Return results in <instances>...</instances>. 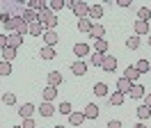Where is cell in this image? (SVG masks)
<instances>
[{
	"instance_id": "obj_1",
	"label": "cell",
	"mask_w": 151,
	"mask_h": 128,
	"mask_svg": "<svg viewBox=\"0 0 151 128\" xmlns=\"http://www.w3.org/2000/svg\"><path fill=\"white\" fill-rule=\"evenodd\" d=\"M71 12H73L78 18H85L87 12H89V5H87V2H80V0H73V9H71Z\"/></svg>"
},
{
	"instance_id": "obj_2",
	"label": "cell",
	"mask_w": 151,
	"mask_h": 128,
	"mask_svg": "<svg viewBox=\"0 0 151 128\" xmlns=\"http://www.w3.org/2000/svg\"><path fill=\"white\" fill-rule=\"evenodd\" d=\"M89 53H92V48H89V44H85V41H80V44L73 46V55L76 57H87Z\"/></svg>"
},
{
	"instance_id": "obj_3",
	"label": "cell",
	"mask_w": 151,
	"mask_h": 128,
	"mask_svg": "<svg viewBox=\"0 0 151 128\" xmlns=\"http://www.w3.org/2000/svg\"><path fill=\"white\" fill-rule=\"evenodd\" d=\"M101 16H103V7H101V5H89L87 18H89V21H99Z\"/></svg>"
},
{
	"instance_id": "obj_4",
	"label": "cell",
	"mask_w": 151,
	"mask_h": 128,
	"mask_svg": "<svg viewBox=\"0 0 151 128\" xmlns=\"http://www.w3.org/2000/svg\"><path fill=\"white\" fill-rule=\"evenodd\" d=\"M103 35H105V27L101 25V23H94L92 25V30H89V39H103Z\"/></svg>"
},
{
	"instance_id": "obj_5",
	"label": "cell",
	"mask_w": 151,
	"mask_h": 128,
	"mask_svg": "<svg viewBox=\"0 0 151 128\" xmlns=\"http://www.w3.org/2000/svg\"><path fill=\"white\" fill-rule=\"evenodd\" d=\"M55 112H57V110H55L53 103H46V101H44V103L39 105V114H41V117H53Z\"/></svg>"
},
{
	"instance_id": "obj_6",
	"label": "cell",
	"mask_w": 151,
	"mask_h": 128,
	"mask_svg": "<svg viewBox=\"0 0 151 128\" xmlns=\"http://www.w3.org/2000/svg\"><path fill=\"white\" fill-rule=\"evenodd\" d=\"M101 69H103V71H108V73H112L114 69H117V60H114V57H110V55H105Z\"/></svg>"
},
{
	"instance_id": "obj_7",
	"label": "cell",
	"mask_w": 151,
	"mask_h": 128,
	"mask_svg": "<svg viewBox=\"0 0 151 128\" xmlns=\"http://www.w3.org/2000/svg\"><path fill=\"white\" fill-rule=\"evenodd\" d=\"M71 71H73V76H85L87 73V64L83 62V60H76V62L71 64Z\"/></svg>"
},
{
	"instance_id": "obj_8",
	"label": "cell",
	"mask_w": 151,
	"mask_h": 128,
	"mask_svg": "<svg viewBox=\"0 0 151 128\" xmlns=\"http://www.w3.org/2000/svg\"><path fill=\"white\" fill-rule=\"evenodd\" d=\"M21 44H23V37H21L19 32H9V35H7V46H12V48H19Z\"/></svg>"
},
{
	"instance_id": "obj_9",
	"label": "cell",
	"mask_w": 151,
	"mask_h": 128,
	"mask_svg": "<svg viewBox=\"0 0 151 128\" xmlns=\"http://www.w3.org/2000/svg\"><path fill=\"white\" fill-rule=\"evenodd\" d=\"M99 105H94V103H89V105H85V110H83V114H85V119H96L99 117Z\"/></svg>"
},
{
	"instance_id": "obj_10",
	"label": "cell",
	"mask_w": 151,
	"mask_h": 128,
	"mask_svg": "<svg viewBox=\"0 0 151 128\" xmlns=\"http://www.w3.org/2000/svg\"><path fill=\"white\" fill-rule=\"evenodd\" d=\"M44 32H46V27L41 25V23H30V30H28V35H32V37H44Z\"/></svg>"
},
{
	"instance_id": "obj_11",
	"label": "cell",
	"mask_w": 151,
	"mask_h": 128,
	"mask_svg": "<svg viewBox=\"0 0 151 128\" xmlns=\"http://www.w3.org/2000/svg\"><path fill=\"white\" fill-rule=\"evenodd\" d=\"M44 44L55 48V44H57V32L55 30H46V32H44Z\"/></svg>"
},
{
	"instance_id": "obj_12",
	"label": "cell",
	"mask_w": 151,
	"mask_h": 128,
	"mask_svg": "<svg viewBox=\"0 0 151 128\" xmlns=\"http://www.w3.org/2000/svg\"><path fill=\"white\" fill-rule=\"evenodd\" d=\"M131 87H133V82H131V80H126L124 76L117 80V91H122V94H128V91H131Z\"/></svg>"
},
{
	"instance_id": "obj_13",
	"label": "cell",
	"mask_w": 151,
	"mask_h": 128,
	"mask_svg": "<svg viewBox=\"0 0 151 128\" xmlns=\"http://www.w3.org/2000/svg\"><path fill=\"white\" fill-rule=\"evenodd\" d=\"M124 78H126V80H131L133 85H135V80L140 78V71H137L135 66H126V71H124Z\"/></svg>"
},
{
	"instance_id": "obj_14",
	"label": "cell",
	"mask_w": 151,
	"mask_h": 128,
	"mask_svg": "<svg viewBox=\"0 0 151 128\" xmlns=\"http://www.w3.org/2000/svg\"><path fill=\"white\" fill-rule=\"evenodd\" d=\"M48 85H50V87H60V85H62V73L60 71H50L48 73Z\"/></svg>"
},
{
	"instance_id": "obj_15",
	"label": "cell",
	"mask_w": 151,
	"mask_h": 128,
	"mask_svg": "<svg viewBox=\"0 0 151 128\" xmlns=\"http://www.w3.org/2000/svg\"><path fill=\"white\" fill-rule=\"evenodd\" d=\"M19 114H21L23 119H30L32 114H35V105H32V103H23V105H21V110H19Z\"/></svg>"
},
{
	"instance_id": "obj_16",
	"label": "cell",
	"mask_w": 151,
	"mask_h": 128,
	"mask_svg": "<svg viewBox=\"0 0 151 128\" xmlns=\"http://www.w3.org/2000/svg\"><path fill=\"white\" fill-rule=\"evenodd\" d=\"M41 96H44V101H46V103H50V101L57 96V87H50V85H48V87H44Z\"/></svg>"
},
{
	"instance_id": "obj_17",
	"label": "cell",
	"mask_w": 151,
	"mask_h": 128,
	"mask_svg": "<svg viewBox=\"0 0 151 128\" xmlns=\"http://www.w3.org/2000/svg\"><path fill=\"white\" fill-rule=\"evenodd\" d=\"M92 25H94V21H89V18H78V30L80 32H87L89 35V30H92Z\"/></svg>"
},
{
	"instance_id": "obj_18",
	"label": "cell",
	"mask_w": 151,
	"mask_h": 128,
	"mask_svg": "<svg viewBox=\"0 0 151 128\" xmlns=\"http://www.w3.org/2000/svg\"><path fill=\"white\" fill-rule=\"evenodd\" d=\"M21 18H23V21H25V23H37V12H32V9H23V14H21Z\"/></svg>"
},
{
	"instance_id": "obj_19",
	"label": "cell",
	"mask_w": 151,
	"mask_h": 128,
	"mask_svg": "<svg viewBox=\"0 0 151 128\" xmlns=\"http://www.w3.org/2000/svg\"><path fill=\"white\" fill-rule=\"evenodd\" d=\"M39 55H41L44 60H55V57H57V53H55V48H53V46H44V48L39 50Z\"/></svg>"
},
{
	"instance_id": "obj_20",
	"label": "cell",
	"mask_w": 151,
	"mask_h": 128,
	"mask_svg": "<svg viewBox=\"0 0 151 128\" xmlns=\"http://www.w3.org/2000/svg\"><path fill=\"white\" fill-rule=\"evenodd\" d=\"M48 5L44 2V0H28V9H32V12H41V9H46Z\"/></svg>"
},
{
	"instance_id": "obj_21",
	"label": "cell",
	"mask_w": 151,
	"mask_h": 128,
	"mask_svg": "<svg viewBox=\"0 0 151 128\" xmlns=\"http://www.w3.org/2000/svg\"><path fill=\"white\" fill-rule=\"evenodd\" d=\"M83 121H85V114H83V112H71V114H69V124H71V126H80Z\"/></svg>"
},
{
	"instance_id": "obj_22",
	"label": "cell",
	"mask_w": 151,
	"mask_h": 128,
	"mask_svg": "<svg viewBox=\"0 0 151 128\" xmlns=\"http://www.w3.org/2000/svg\"><path fill=\"white\" fill-rule=\"evenodd\" d=\"M128 94H131V99H144V94H147V91H144L142 85H133Z\"/></svg>"
},
{
	"instance_id": "obj_23",
	"label": "cell",
	"mask_w": 151,
	"mask_h": 128,
	"mask_svg": "<svg viewBox=\"0 0 151 128\" xmlns=\"http://www.w3.org/2000/svg\"><path fill=\"white\" fill-rule=\"evenodd\" d=\"M105 50H108V41H105V39H96L94 41V53L105 55Z\"/></svg>"
},
{
	"instance_id": "obj_24",
	"label": "cell",
	"mask_w": 151,
	"mask_h": 128,
	"mask_svg": "<svg viewBox=\"0 0 151 128\" xmlns=\"http://www.w3.org/2000/svg\"><path fill=\"white\" fill-rule=\"evenodd\" d=\"M135 35H149V23H144V21H135Z\"/></svg>"
},
{
	"instance_id": "obj_25",
	"label": "cell",
	"mask_w": 151,
	"mask_h": 128,
	"mask_svg": "<svg viewBox=\"0 0 151 128\" xmlns=\"http://www.w3.org/2000/svg\"><path fill=\"white\" fill-rule=\"evenodd\" d=\"M21 21H23V18H21V16H14V18H9V21L5 23V27H7L9 32H16V27L21 25Z\"/></svg>"
},
{
	"instance_id": "obj_26",
	"label": "cell",
	"mask_w": 151,
	"mask_h": 128,
	"mask_svg": "<svg viewBox=\"0 0 151 128\" xmlns=\"http://www.w3.org/2000/svg\"><path fill=\"white\" fill-rule=\"evenodd\" d=\"M124 99H126V94H122V91H114V94H110V105H122Z\"/></svg>"
},
{
	"instance_id": "obj_27",
	"label": "cell",
	"mask_w": 151,
	"mask_h": 128,
	"mask_svg": "<svg viewBox=\"0 0 151 128\" xmlns=\"http://www.w3.org/2000/svg\"><path fill=\"white\" fill-rule=\"evenodd\" d=\"M2 57H5L7 62H12V60L16 57V48H12V46H5V48H2Z\"/></svg>"
},
{
	"instance_id": "obj_28",
	"label": "cell",
	"mask_w": 151,
	"mask_h": 128,
	"mask_svg": "<svg viewBox=\"0 0 151 128\" xmlns=\"http://www.w3.org/2000/svg\"><path fill=\"white\" fill-rule=\"evenodd\" d=\"M126 46H128L131 50H137V48H140V37H137V35L128 37V39H126Z\"/></svg>"
},
{
	"instance_id": "obj_29",
	"label": "cell",
	"mask_w": 151,
	"mask_h": 128,
	"mask_svg": "<svg viewBox=\"0 0 151 128\" xmlns=\"http://www.w3.org/2000/svg\"><path fill=\"white\" fill-rule=\"evenodd\" d=\"M94 94L96 96H108V85H105V82H96L94 85Z\"/></svg>"
},
{
	"instance_id": "obj_30",
	"label": "cell",
	"mask_w": 151,
	"mask_h": 128,
	"mask_svg": "<svg viewBox=\"0 0 151 128\" xmlns=\"http://www.w3.org/2000/svg\"><path fill=\"white\" fill-rule=\"evenodd\" d=\"M149 60H144V57H142V60H140V62H137V64H135V69H137V71H140V76H142V73H149Z\"/></svg>"
},
{
	"instance_id": "obj_31",
	"label": "cell",
	"mask_w": 151,
	"mask_h": 128,
	"mask_svg": "<svg viewBox=\"0 0 151 128\" xmlns=\"http://www.w3.org/2000/svg\"><path fill=\"white\" fill-rule=\"evenodd\" d=\"M137 18H140V21H144V23H149V18H151L149 7H140V9H137Z\"/></svg>"
},
{
	"instance_id": "obj_32",
	"label": "cell",
	"mask_w": 151,
	"mask_h": 128,
	"mask_svg": "<svg viewBox=\"0 0 151 128\" xmlns=\"http://www.w3.org/2000/svg\"><path fill=\"white\" fill-rule=\"evenodd\" d=\"M135 112H137V117H140L142 121H144V119H149V117H151V108H147V105H140V108L135 110Z\"/></svg>"
},
{
	"instance_id": "obj_33",
	"label": "cell",
	"mask_w": 151,
	"mask_h": 128,
	"mask_svg": "<svg viewBox=\"0 0 151 128\" xmlns=\"http://www.w3.org/2000/svg\"><path fill=\"white\" fill-rule=\"evenodd\" d=\"M48 9L55 14V12H60V9H64V0H50L48 2Z\"/></svg>"
},
{
	"instance_id": "obj_34",
	"label": "cell",
	"mask_w": 151,
	"mask_h": 128,
	"mask_svg": "<svg viewBox=\"0 0 151 128\" xmlns=\"http://www.w3.org/2000/svg\"><path fill=\"white\" fill-rule=\"evenodd\" d=\"M60 114H66V117H69V114H71V112H73V108H71V103H69V101H64V103H60Z\"/></svg>"
},
{
	"instance_id": "obj_35",
	"label": "cell",
	"mask_w": 151,
	"mask_h": 128,
	"mask_svg": "<svg viewBox=\"0 0 151 128\" xmlns=\"http://www.w3.org/2000/svg\"><path fill=\"white\" fill-rule=\"evenodd\" d=\"M9 73H12V62L2 60L0 62V76H9Z\"/></svg>"
},
{
	"instance_id": "obj_36",
	"label": "cell",
	"mask_w": 151,
	"mask_h": 128,
	"mask_svg": "<svg viewBox=\"0 0 151 128\" xmlns=\"http://www.w3.org/2000/svg\"><path fill=\"white\" fill-rule=\"evenodd\" d=\"M103 57H105V55H99V53H94L92 57H89V62L94 64V66H101V64H103Z\"/></svg>"
},
{
	"instance_id": "obj_37",
	"label": "cell",
	"mask_w": 151,
	"mask_h": 128,
	"mask_svg": "<svg viewBox=\"0 0 151 128\" xmlns=\"http://www.w3.org/2000/svg\"><path fill=\"white\" fill-rule=\"evenodd\" d=\"M2 103H5V105H14V103H16V96H14V94H2Z\"/></svg>"
},
{
	"instance_id": "obj_38",
	"label": "cell",
	"mask_w": 151,
	"mask_h": 128,
	"mask_svg": "<svg viewBox=\"0 0 151 128\" xmlns=\"http://www.w3.org/2000/svg\"><path fill=\"white\" fill-rule=\"evenodd\" d=\"M23 128H35V119L30 117V119H23V124H21Z\"/></svg>"
},
{
	"instance_id": "obj_39",
	"label": "cell",
	"mask_w": 151,
	"mask_h": 128,
	"mask_svg": "<svg viewBox=\"0 0 151 128\" xmlns=\"http://www.w3.org/2000/svg\"><path fill=\"white\" fill-rule=\"evenodd\" d=\"M108 128H122V121H119V119H110V121H108Z\"/></svg>"
},
{
	"instance_id": "obj_40",
	"label": "cell",
	"mask_w": 151,
	"mask_h": 128,
	"mask_svg": "<svg viewBox=\"0 0 151 128\" xmlns=\"http://www.w3.org/2000/svg\"><path fill=\"white\" fill-rule=\"evenodd\" d=\"M7 46V35H0V50Z\"/></svg>"
},
{
	"instance_id": "obj_41",
	"label": "cell",
	"mask_w": 151,
	"mask_h": 128,
	"mask_svg": "<svg viewBox=\"0 0 151 128\" xmlns=\"http://www.w3.org/2000/svg\"><path fill=\"white\" fill-rule=\"evenodd\" d=\"M119 7H131V0H117Z\"/></svg>"
},
{
	"instance_id": "obj_42",
	"label": "cell",
	"mask_w": 151,
	"mask_h": 128,
	"mask_svg": "<svg viewBox=\"0 0 151 128\" xmlns=\"http://www.w3.org/2000/svg\"><path fill=\"white\" fill-rule=\"evenodd\" d=\"M144 105H147V108H151V94H144Z\"/></svg>"
},
{
	"instance_id": "obj_43",
	"label": "cell",
	"mask_w": 151,
	"mask_h": 128,
	"mask_svg": "<svg viewBox=\"0 0 151 128\" xmlns=\"http://www.w3.org/2000/svg\"><path fill=\"white\" fill-rule=\"evenodd\" d=\"M135 128H147V126H144V124H137V126H135Z\"/></svg>"
},
{
	"instance_id": "obj_44",
	"label": "cell",
	"mask_w": 151,
	"mask_h": 128,
	"mask_svg": "<svg viewBox=\"0 0 151 128\" xmlns=\"http://www.w3.org/2000/svg\"><path fill=\"white\" fill-rule=\"evenodd\" d=\"M12 128H23V126H21V124H19V126H12Z\"/></svg>"
},
{
	"instance_id": "obj_45",
	"label": "cell",
	"mask_w": 151,
	"mask_h": 128,
	"mask_svg": "<svg viewBox=\"0 0 151 128\" xmlns=\"http://www.w3.org/2000/svg\"><path fill=\"white\" fill-rule=\"evenodd\" d=\"M149 46H151V35H149Z\"/></svg>"
},
{
	"instance_id": "obj_46",
	"label": "cell",
	"mask_w": 151,
	"mask_h": 128,
	"mask_svg": "<svg viewBox=\"0 0 151 128\" xmlns=\"http://www.w3.org/2000/svg\"><path fill=\"white\" fill-rule=\"evenodd\" d=\"M55 128H64V126H55Z\"/></svg>"
},
{
	"instance_id": "obj_47",
	"label": "cell",
	"mask_w": 151,
	"mask_h": 128,
	"mask_svg": "<svg viewBox=\"0 0 151 128\" xmlns=\"http://www.w3.org/2000/svg\"><path fill=\"white\" fill-rule=\"evenodd\" d=\"M149 73H151V64H149Z\"/></svg>"
},
{
	"instance_id": "obj_48",
	"label": "cell",
	"mask_w": 151,
	"mask_h": 128,
	"mask_svg": "<svg viewBox=\"0 0 151 128\" xmlns=\"http://www.w3.org/2000/svg\"><path fill=\"white\" fill-rule=\"evenodd\" d=\"M149 12H151V5H149Z\"/></svg>"
},
{
	"instance_id": "obj_49",
	"label": "cell",
	"mask_w": 151,
	"mask_h": 128,
	"mask_svg": "<svg viewBox=\"0 0 151 128\" xmlns=\"http://www.w3.org/2000/svg\"><path fill=\"white\" fill-rule=\"evenodd\" d=\"M0 128H2V126H0Z\"/></svg>"
}]
</instances>
